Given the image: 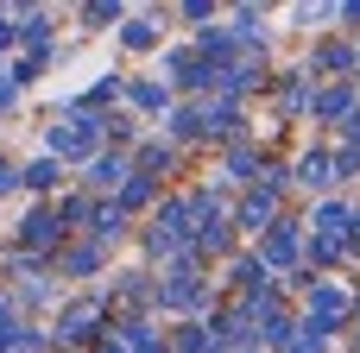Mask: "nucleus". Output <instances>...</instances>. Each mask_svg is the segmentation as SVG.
<instances>
[{
    "instance_id": "obj_2",
    "label": "nucleus",
    "mask_w": 360,
    "mask_h": 353,
    "mask_svg": "<svg viewBox=\"0 0 360 353\" xmlns=\"http://www.w3.org/2000/svg\"><path fill=\"white\" fill-rule=\"evenodd\" d=\"M19 240H25V246H51V240H57V215H51V208H32L25 227H19Z\"/></svg>"
},
{
    "instance_id": "obj_4",
    "label": "nucleus",
    "mask_w": 360,
    "mask_h": 353,
    "mask_svg": "<svg viewBox=\"0 0 360 353\" xmlns=\"http://www.w3.org/2000/svg\"><path fill=\"white\" fill-rule=\"evenodd\" d=\"M25 183H32V189H51V183H57V158H38V164L25 171Z\"/></svg>"
},
{
    "instance_id": "obj_6",
    "label": "nucleus",
    "mask_w": 360,
    "mask_h": 353,
    "mask_svg": "<svg viewBox=\"0 0 360 353\" xmlns=\"http://www.w3.org/2000/svg\"><path fill=\"white\" fill-rule=\"evenodd\" d=\"M13 183H25V171H13V164H0V196H6Z\"/></svg>"
},
{
    "instance_id": "obj_1",
    "label": "nucleus",
    "mask_w": 360,
    "mask_h": 353,
    "mask_svg": "<svg viewBox=\"0 0 360 353\" xmlns=\"http://www.w3.org/2000/svg\"><path fill=\"white\" fill-rule=\"evenodd\" d=\"M95 133H101V126H95L89 114L70 120V126H57V133H51V158H82V152L95 145Z\"/></svg>"
},
{
    "instance_id": "obj_8",
    "label": "nucleus",
    "mask_w": 360,
    "mask_h": 353,
    "mask_svg": "<svg viewBox=\"0 0 360 353\" xmlns=\"http://www.w3.org/2000/svg\"><path fill=\"white\" fill-rule=\"evenodd\" d=\"M6 335H13V309L0 303V347H6Z\"/></svg>"
},
{
    "instance_id": "obj_7",
    "label": "nucleus",
    "mask_w": 360,
    "mask_h": 353,
    "mask_svg": "<svg viewBox=\"0 0 360 353\" xmlns=\"http://www.w3.org/2000/svg\"><path fill=\"white\" fill-rule=\"evenodd\" d=\"M13 95H19V82H13V76H0V107H13Z\"/></svg>"
},
{
    "instance_id": "obj_3",
    "label": "nucleus",
    "mask_w": 360,
    "mask_h": 353,
    "mask_svg": "<svg viewBox=\"0 0 360 353\" xmlns=\"http://www.w3.org/2000/svg\"><path fill=\"white\" fill-rule=\"evenodd\" d=\"M89 322H95V303H76V309L57 322V335H63V341H82V328H89Z\"/></svg>"
},
{
    "instance_id": "obj_5",
    "label": "nucleus",
    "mask_w": 360,
    "mask_h": 353,
    "mask_svg": "<svg viewBox=\"0 0 360 353\" xmlns=\"http://www.w3.org/2000/svg\"><path fill=\"white\" fill-rule=\"evenodd\" d=\"M133 101H139V107H158V101H165V88H152V82H139V88H133Z\"/></svg>"
}]
</instances>
